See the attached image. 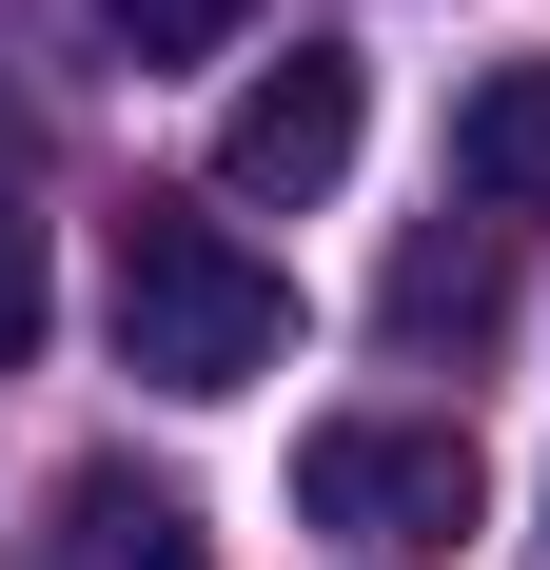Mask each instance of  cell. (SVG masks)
<instances>
[{"mask_svg":"<svg viewBox=\"0 0 550 570\" xmlns=\"http://www.w3.org/2000/svg\"><path fill=\"white\" fill-rule=\"evenodd\" d=\"M99 315H118V374H138V394H256L275 354H295V276H275L236 217H197V197H138V217H118Z\"/></svg>","mask_w":550,"mask_h":570,"instance_id":"1","label":"cell"},{"mask_svg":"<svg viewBox=\"0 0 550 570\" xmlns=\"http://www.w3.org/2000/svg\"><path fill=\"white\" fill-rule=\"evenodd\" d=\"M472 433L452 413H334V433H295V512L315 531H374V551H452L472 531Z\"/></svg>","mask_w":550,"mask_h":570,"instance_id":"2","label":"cell"},{"mask_svg":"<svg viewBox=\"0 0 550 570\" xmlns=\"http://www.w3.org/2000/svg\"><path fill=\"white\" fill-rule=\"evenodd\" d=\"M354 138H374L354 40H295V59H256V79H236V118H217V197H236V217H315L334 177H354Z\"/></svg>","mask_w":550,"mask_h":570,"instance_id":"3","label":"cell"},{"mask_svg":"<svg viewBox=\"0 0 550 570\" xmlns=\"http://www.w3.org/2000/svg\"><path fill=\"white\" fill-rule=\"evenodd\" d=\"M40 570H217V531H197V492H177V472H138V453H79V472H59V531H40Z\"/></svg>","mask_w":550,"mask_h":570,"instance_id":"4","label":"cell"},{"mask_svg":"<svg viewBox=\"0 0 550 570\" xmlns=\"http://www.w3.org/2000/svg\"><path fill=\"white\" fill-rule=\"evenodd\" d=\"M452 177H472L492 217H550V59H492V79L452 99Z\"/></svg>","mask_w":550,"mask_h":570,"instance_id":"5","label":"cell"},{"mask_svg":"<svg viewBox=\"0 0 550 570\" xmlns=\"http://www.w3.org/2000/svg\"><path fill=\"white\" fill-rule=\"evenodd\" d=\"M99 40L138 59V79H177V59H236V40H256V0H99Z\"/></svg>","mask_w":550,"mask_h":570,"instance_id":"6","label":"cell"},{"mask_svg":"<svg viewBox=\"0 0 550 570\" xmlns=\"http://www.w3.org/2000/svg\"><path fill=\"white\" fill-rule=\"evenodd\" d=\"M393 315H413V335H433V315H452V335H472V315H492V256H452V236H433V256L393 276Z\"/></svg>","mask_w":550,"mask_h":570,"instance_id":"7","label":"cell"},{"mask_svg":"<svg viewBox=\"0 0 550 570\" xmlns=\"http://www.w3.org/2000/svg\"><path fill=\"white\" fill-rule=\"evenodd\" d=\"M20 354H40V236L0 217V374H20Z\"/></svg>","mask_w":550,"mask_h":570,"instance_id":"8","label":"cell"},{"mask_svg":"<svg viewBox=\"0 0 550 570\" xmlns=\"http://www.w3.org/2000/svg\"><path fill=\"white\" fill-rule=\"evenodd\" d=\"M20 177H40V138H20V99H0V217H20Z\"/></svg>","mask_w":550,"mask_h":570,"instance_id":"9","label":"cell"}]
</instances>
